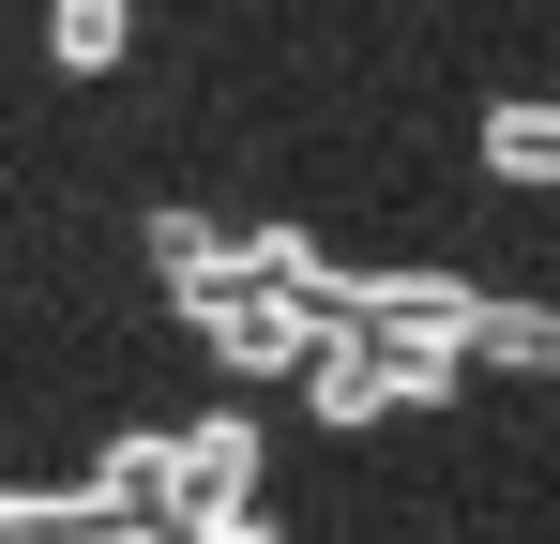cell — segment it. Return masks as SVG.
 Listing matches in <instances>:
<instances>
[{"label":"cell","mask_w":560,"mask_h":544,"mask_svg":"<svg viewBox=\"0 0 560 544\" xmlns=\"http://www.w3.org/2000/svg\"><path fill=\"white\" fill-rule=\"evenodd\" d=\"M183 318H197V333H212L228 363H243V378H303V363H318V333H334V318H318L288 272H258V258L228 272V287H197Z\"/></svg>","instance_id":"7a4b0ae2"},{"label":"cell","mask_w":560,"mask_h":544,"mask_svg":"<svg viewBox=\"0 0 560 544\" xmlns=\"http://www.w3.org/2000/svg\"><path fill=\"white\" fill-rule=\"evenodd\" d=\"M485 167L500 181H560V106H485Z\"/></svg>","instance_id":"5b68a950"},{"label":"cell","mask_w":560,"mask_h":544,"mask_svg":"<svg viewBox=\"0 0 560 544\" xmlns=\"http://www.w3.org/2000/svg\"><path fill=\"white\" fill-rule=\"evenodd\" d=\"M183 544H288V530H273V515H243V499H228V515H197Z\"/></svg>","instance_id":"8992f818"},{"label":"cell","mask_w":560,"mask_h":544,"mask_svg":"<svg viewBox=\"0 0 560 544\" xmlns=\"http://www.w3.org/2000/svg\"><path fill=\"white\" fill-rule=\"evenodd\" d=\"M46 46H61V76H106V61L137 46V15H121V0H46Z\"/></svg>","instance_id":"277c9868"},{"label":"cell","mask_w":560,"mask_h":544,"mask_svg":"<svg viewBox=\"0 0 560 544\" xmlns=\"http://www.w3.org/2000/svg\"><path fill=\"white\" fill-rule=\"evenodd\" d=\"M167 530H197V515H228V499H258V424L243 409H212V424H183V439H121L106 453Z\"/></svg>","instance_id":"6da1fadb"},{"label":"cell","mask_w":560,"mask_h":544,"mask_svg":"<svg viewBox=\"0 0 560 544\" xmlns=\"http://www.w3.org/2000/svg\"><path fill=\"white\" fill-rule=\"evenodd\" d=\"M469 363H500V378H560V303H485V318H469Z\"/></svg>","instance_id":"3957f363"}]
</instances>
